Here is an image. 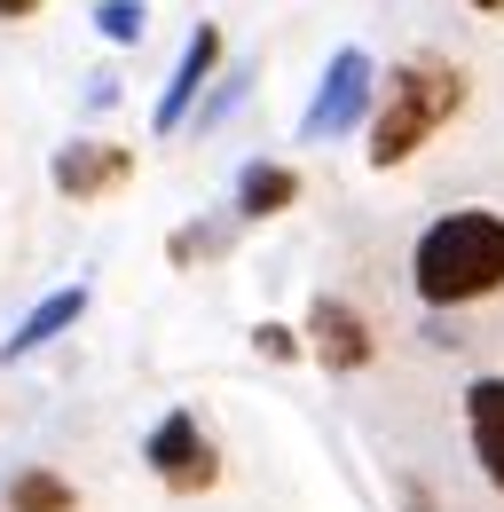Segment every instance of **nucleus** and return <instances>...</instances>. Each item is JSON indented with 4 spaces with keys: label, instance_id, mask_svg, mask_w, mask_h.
<instances>
[{
    "label": "nucleus",
    "instance_id": "obj_1",
    "mask_svg": "<svg viewBox=\"0 0 504 512\" xmlns=\"http://www.w3.org/2000/svg\"><path fill=\"white\" fill-rule=\"evenodd\" d=\"M410 284L426 308H473L504 292V213H481V205L441 213L410 253Z\"/></svg>",
    "mask_w": 504,
    "mask_h": 512
},
{
    "label": "nucleus",
    "instance_id": "obj_2",
    "mask_svg": "<svg viewBox=\"0 0 504 512\" xmlns=\"http://www.w3.org/2000/svg\"><path fill=\"white\" fill-rule=\"evenodd\" d=\"M457 95H465L457 64H441V56L402 64L394 79H386V111H378V127H371V166H402V158L457 111Z\"/></svg>",
    "mask_w": 504,
    "mask_h": 512
},
{
    "label": "nucleus",
    "instance_id": "obj_3",
    "mask_svg": "<svg viewBox=\"0 0 504 512\" xmlns=\"http://www.w3.org/2000/svg\"><path fill=\"white\" fill-rule=\"evenodd\" d=\"M142 457H150V473H158L166 489H213V481H221V449L197 434V418H189V410H174V418L150 434Z\"/></svg>",
    "mask_w": 504,
    "mask_h": 512
},
{
    "label": "nucleus",
    "instance_id": "obj_4",
    "mask_svg": "<svg viewBox=\"0 0 504 512\" xmlns=\"http://www.w3.org/2000/svg\"><path fill=\"white\" fill-rule=\"evenodd\" d=\"M308 339H315V363H323V371H363V363H371V323L355 316L347 300H315Z\"/></svg>",
    "mask_w": 504,
    "mask_h": 512
},
{
    "label": "nucleus",
    "instance_id": "obj_5",
    "mask_svg": "<svg viewBox=\"0 0 504 512\" xmlns=\"http://www.w3.org/2000/svg\"><path fill=\"white\" fill-rule=\"evenodd\" d=\"M465 442L481 457L489 489L504 497V379H473L465 386Z\"/></svg>",
    "mask_w": 504,
    "mask_h": 512
},
{
    "label": "nucleus",
    "instance_id": "obj_6",
    "mask_svg": "<svg viewBox=\"0 0 504 512\" xmlns=\"http://www.w3.org/2000/svg\"><path fill=\"white\" fill-rule=\"evenodd\" d=\"M126 174H134V158L111 150V142H71L56 158V190L63 197H103V190H119Z\"/></svg>",
    "mask_w": 504,
    "mask_h": 512
},
{
    "label": "nucleus",
    "instance_id": "obj_7",
    "mask_svg": "<svg viewBox=\"0 0 504 512\" xmlns=\"http://www.w3.org/2000/svg\"><path fill=\"white\" fill-rule=\"evenodd\" d=\"M213 56H221V32H213V24H197V40L182 48V71H174V87H166V103H158V127H182V111H189V95L205 87Z\"/></svg>",
    "mask_w": 504,
    "mask_h": 512
},
{
    "label": "nucleus",
    "instance_id": "obj_8",
    "mask_svg": "<svg viewBox=\"0 0 504 512\" xmlns=\"http://www.w3.org/2000/svg\"><path fill=\"white\" fill-rule=\"evenodd\" d=\"M363 79H371V64H363V56H339V64H331V87H323V103H315L308 127H315V134H339L355 111H363Z\"/></svg>",
    "mask_w": 504,
    "mask_h": 512
},
{
    "label": "nucleus",
    "instance_id": "obj_9",
    "mask_svg": "<svg viewBox=\"0 0 504 512\" xmlns=\"http://www.w3.org/2000/svg\"><path fill=\"white\" fill-rule=\"evenodd\" d=\"M292 197H300V174H284V166H252L245 190H237V213H252V221H260V213H284Z\"/></svg>",
    "mask_w": 504,
    "mask_h": 512
},
{
    "label": "nucleus",
    "instance_id": "obj_10",
    "mask_svg": "<svg viewBox=\"0 0 504 512\" xmlns=\"http://www.w3.org/2000/svg\"><path fill=\"white\" fill-rule=\"evenodd\" d=\"M71 505H79V497H71L63 473H40V465H32V473L8 481V512H71Z\"/></svg>",
    "mask_w": 504,
    "mask_h": 512
},
{
    "label": "nucleus",
    "instance_id": "obj_11",
    "mask_svg": "<svg viewBox=\"0 0 504 512\" xmlns=\"http://www.w3.org/2000/svg\"><path fill=\"white\" fill-rule=\"evenodd\" d=\"M79 308H87V292H56V300H48V308H32V316H24V331H16V339H8V355H32V347H40V339H56L63 323H79Z\"/></svg>",
    "mask_w": 504,
    "mask_h": 512
},
{
    "label": "nucleus",
    "instance_id": "obj_12",
    "mask_svg": "<svg viewBox=\"0 0 504 512\" xmlns=\"http://www.w3.org/2000/svg\"><path fill=\"white\" fill-rule=\"evenodd\" d=\"M103 32H111V40H142V8H134V0H111V8H103Z\"/></svg>",
    "mask_w": 504,
    "mask_h": 512
},
{
    "label": "nucleus",
    "instance_id": "obj_13",
    "mask_svg": "<svg viewBox=\"0 0 504 512\" xmlns=\"http://www.w3.org/2000/svg\"><path fill=\"white\" fill-rule=\"evenodd\" d=\"M252 339H260V355H276V363H292V355H300V339H292L284 323H260Z\"/></svg>",
    "mask_w": 504,
    "mask_h": 512
},
{
    "label": "nucleus",
    "instance_id": "obj_14",
    "mask_svg": "<svg viewBox=\"0 0 504 512\" xmlns=\"http://www.w3.org/2000/svg\"><path fill=\"white\" fill-rule=\"evenodd\" d=\"M48 0H0V16H40Z\"/></svg>",
    "mask_w": 504,
    "mask_h": 512
},
{
    "label": "nucleus",
    "instance_id": "obj_15",
    "mask_svg": "<svg viewBox=\"0 0 504 512\" xmlns=\"http://www.w3.org/2000/svg\"><path fill=\"white\" fill-rule=\"evenodd\" d=\"M473 8H497V0H473Z\"/></svg>",
    "mask_w": 504,
    "mask_h": 512
}]
</instances>
